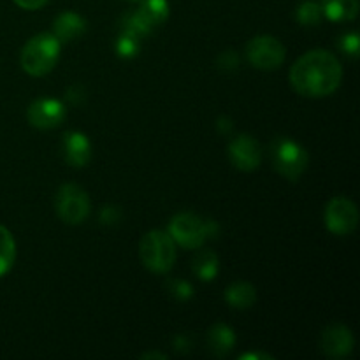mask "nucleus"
<instances>
[{
	"instance_id": "obj_1",
	"label": "nucleus",
	"mask_w": 360,
	"mask_h": 360,
	"mask_svg": "<svg viewBox=\"0 0 360 360\" xmlns=\"http://www.w3.org/2000/svg\"><path fill=\"white\" fill-rule=\"evenodd\" d=\"M288 77L299 95L319 98L327 97L338 90L343 77V69L333 53L326 49H313L295 60Z\"/></svg>"
},
{
	"instance_id": "obj_2",
	"label": "nucleus",
	"mask_w": 360,
	"mask_h": 360,
	"mask_svg": "<svg viewBox=\"0 0 360 360\" xmlns=\"http://www.w3.org/2000/svg\"><path fill=\"white\" fill-rule=\"evenodd\" d=\"M60 56V41L53 34H39L21 49L20 63L27 74L34 77L51 72Z\"/></svg>"
},
{
	"instance_id": "obj_3",
	"label": "nucleus",
	"mask_w": 360,
	"mask_h": 360,
	"mask_svg": "<svg viewBox=\"0 0 360 360\" xmlns=\"http://www.w3.org/2000/svg\"><path fill=\"white\" fill-rule=\"evenodd\" d=\"M167 234L183 248L197 250L204 241L218 234V225L217 221L204 220L195 213H179L169 224Z\"/></svg>"
},
{
	"instance_id": "obj_4",
	"label": "nucleus",
	"mask_w": 360,
	"mask_h": 360,
	"mask_svg": "<svg viewBox=\"0 0 360 360\" xmlns=\"http://www.w3.org/2000/svg\"><path fill=\"white\" fill-rule=\"evenodd\" d=\"M141 262L153 273H167L176 262V243L167 232L151 231L141 239Z\"/></svg>"
},
{
	"instance_id": "obj_5",
	"label": "nucleus",
	"mask_w": 360,
	"mask_h": 360,
	"mask_svg": "<svg viewBox=\"0 0 360 360\" xmlns=\"http://www.w3.org/2000/svg\"><path fill=\"white\" fill-rule=\"evenodd\" d=\"M271 160L283 178L295 181L308 167V151L297 141L278 137L271 144Z\"/></svg>"
},
{
	"instance_id": "obj_6",
	"label": "nucleus",
	"mask_w": 360,
	"mask_h": 360,
	"mask_svg": "<svg viewBox=\"0 0 360 360\" xmlns=\"http://www.w3.org/2000/svg\"><path fill=\"white\" fill-rule=\"evenodd\" d=\"M55 207L58 217L65 224L79 225L90 214V199L88 193L76 183H67L62 185L56 192Z\"/></svg>"
},
{
	"instance_id": "obj_7",
	"label": "nucleus",
	"mask_w": 360,
	"mask_h": 360,
	"mask_svg": "<svg viewBox=\"0 0 360 360\" xmlns=\"http://www.w3.org/2000/svg\"><path fill=\"white\" fill-rule=\"evenodd\" d=\"M246 56L257 69L273 70L283 63L285 46L273 35H257L246 46Z\"/></svg>"
},
{
	"instance_id": "obj_8",
	"label": "nucleus",
	"mask_w": 360,
	"mask_h": 360,
	"mask_svg": "<svg viewBox=\"0 0 360 360\" xmlns=\"http://www.w3.org/2000/svg\"><path fill=\"white\" fill-rule=\"evenodd\" d=\"M326 225L336 236H348L357 229L359 210L347 197L329 200L326 207Z\"/></svg>"
},
{
	"instance_id": "obj_9",
	"label": "nucleus",
	"mask_w": 360,
	"mask_h": 360,
	"mask_svg": "<svg viewBox=\"0 0 360 360\" xmlns=\"http://www.w3.org/2000/svg\"><path fill=\"white\" fill-rule=\"evenodd\" d=\"M28 122L39 130H49L58 127L65 120V105L56 98H37L28 108Z\"/></svg>"
},
{
	"instance_id": "obj_10",
	"label": "nucleus",
	"mask_w": 360,
	"mask_h": 360,
	"mask_svg": "<svg viewBox=\"0 0 360 360\" xmlns=\"http://www.w3.org/2000/svg\"><path fill=\"white\" fill-rule=\"evenodd\" d=\"M229 158L239 171H253L260 165L262 150L260 144L248 134L234 137L229 144Z\"/></svg>"
},
{
	"instance_id": "obj_11",
	"label": "nucleus",
	"mask_w": 360,
	"mask_h": 360,
	"mask_svg": "<svg viewBox=\"0 0 360 360\" xmlns=\"http://www.w3.org/2000/svg\"><path fill=\"white\" fill-rule=\"evenodd\" d=\"M322 350L327 357L333 359H341L350 355V352L354 350V336H352V330L345 326H330L323 330L322 334Z\"/></svg>"
},
{
	"instance_id": "obj_12",
	"label": "nucleus",
	"mask_w": 360,
	"mask_h": 360,
	"mask_svg": "<svg viewBox=\"0 0 360 360\" xmlns=\"http://www.w3.org/2000/svg\"><path fill=\"white\" fill-rule=\"evenodd\" d=\"M63 157L72 167H84L91 158V144L81 132H67L62 141Z\"/></svg>"
},
{
	"instance_id": "obj_13",
	"label": "nucleus",
	"mask_w": 360,
	"mask_h": 360,
	"mask_svg": "<svg viewBox=\"0 0 360 360\" xmlns=\"http://www.w3.org/2000/svg\"><path fill=\"white\" fill-rule=\"evenodd\" d=\"M86 32V21L76 13H62L53 23V35L62 42H72L83 37Z\"/></svg>"
},
{
	"instance_id": "obj_14",
	"label": "nucleus",
	"mask_w": 360,
	"mask_h": 360,
	"mask_svg": "<svg viewBox=\"0 0 360 360\" xmlns=\"http://www.w3.org/2000/svg\"><path fill=\"white\" fill-rule=\"evenodd\" d=\"M207 345L214 357H225L236 345V334L225 323H217L207 333Z\"/></svg>"
},
{
	"instance_id": "obj_15",
	"label": "nucleus",
	"mask_w": 360,
	"mask_h": 360,
	"mask_svg": "<svg viewBox=\"0 0 360 360\" xmlns=\"http://www.w3.org/2000/svg\"><path fill=\"white\" fill-rule=\"evenodd\" d=\"M322 14L333 21H352L359 14V0H320Z\"/></svg>"
},
{
	"instance_id": "obj_16",
	"label": "nucleus",
	"mask_w": 360,
	"mask_h": 360,
	"mask_svg": "<svg viewBox=\"0 0 360 360\" xmlns=\"http://www.w3.org/2000/svg\"><path fill=\"white\" fill-rule=\"evenodd\" d=\"M225 301L236 309L252 308L257 301V290L248 281H236L225 290Z\"/></svg>"
},
{
	"instance_id": "obj_17",
	"label": "nucleus",
	"mask_w": 360,
	"mask_h": 360,
	"mask_svg": "<svg viewBox=\"0 0 360 360\" xmlns=\"http://www.w3.org/2000/svg\"><path fill=\"white\" fill-rule=\"evenodd\" d=\"M120 27H122V32L136 35L137 39H144L155 30V25L139 9L123 14L122 20H120Z\"/></svg>"
},
{
	"instance_id": "obj_18",
	"label": "nucleus",
	"mask_w": 360,
	"mask_h": 360,
	"mask_svg": "<svg viewBox=\"0 0 360 360\" xmlns=\"http://www.w3.org/2000/svg\"><path fill=\"white\" fill-rule=\"evenodd\" d=\"M218 267H220V262L213 250H200L192 260V271L202 281L214 280V276L218 274Z\"/></svg>"
},
{
	"instance_id": "obj_19",
	"label": "nucleus",
	"mask_w": 360,
	"mask_h": 360,
	"mask_svg": "<svg viewBox=\"0 0 360 360\" xmlns=\"http://www.w3.org/2000/svg\"><path fill=\"white\" fill-rule=\"evenodd\" d=\"M16 259V243L13 234L4 225H0V278L7 274Z\"/></svg>"
},
{
	"instance_id": "obj_20",
	"label": "nucleus",
	"mask_w": 360,
	"mask_h": 360,
	"mask_svg": "<svg viewBox=\"0 0 360 360\" xmlns=\"http://www.w3.org/2000/svg\"><path fill=\"white\" fill-rule=\"evenodd\" d=\"M139 11L155 27H158V25H162L167 20L169 4L167 0H141Z\"/></svg>"
},
{
	"instance_id": "obj_21",
	"label": "nucleus",
	"mask_w": 360,
	"mask_h": 360,
	"mask_svg": "<svg viewBox=\"0 0 360 360\" xmlns=\"http://www.w3.org/2000/svg\"><path fill=\"white\" fill-rule=\"evenodd\" d=\"M295 18L304 27H315L322 20V7H320V4L313 2V0H306V2L299 4L297 11H295Z\"/></svg>"
},
{
	"instance_id": "obj_22",
	"label": "nucleus",
	"mask_w": 360,
	"mask_h": 360,
	"mask_svg": "<svg viewBox=\"0 0 360 360\" xmlns=\"http://www.w3.org/2000/svg\"><path fill=\"white\" fill-rule=\"evenodd\" d=\"M139 48L141 39H137L136 35L125 34V32H122L118 41H116V53H118V56H122V58H134V56L139 53Z\"/></svg>"
},
{
	"instance_id": "obj_23",
	"label": "nucleus",
	"mask_w": 360,
	"mask_h": 360,
	"mask_svg": "<svg viewBox=\"0 0 360 360\" xmlns=\"http://www.w3.org/2000/svg\"><path fill=\"white\" fill-rule=\"evenodd\" d=\"M167 290L171 292L178 301H188L193 295V287L185 280H169Z\"/></svg>"
},
{
	"instance_id": "obj_24",
	"label": "nucleus",
	"mask_w": 360,
	"mask_h": 360,
	"mask_svg": "<svg viewBox=\"0 0 360 360\" xmlns=\"http://www.w3.org/2000/svg\"><path fill=\"white\" fill-rule=\"evenodd\" d=\"M341 49H343L347 55L357 56L359 55V35L357 34H347L341 37L340 41Z\"/></svg>"
},
{
	"instance_id": "obj_25",
	"label": "nucleus",
	"mask_w": 360,
	"mask_h": 360,
	"mask_svg": "<svg viewBox=\"0 0 360 360\" xmlns=\"http://www.w3.org/2000/svg\"><path fill=\"white\" fill-rule=\"evenodd\" d=\"M238 65H239L238 55H236L234 51H231V49H227V51L221 53V55L218 56V67H220L221 70H234L238 69Z\"/></svg>"
},
{
	"instance_id": "obj_26",
	"label": "nucleus",
	"mask_w": 360,
	"mask_h": 360,
	"mask_svg": "<svg viewBox=\"0 0 360 360\" xmlns=\"http://www.w3.org/2000/svg\"><path fill=\"white\" fill-rule=\"evenodd\" d=\"M65 97L70 104H83L84 98H86V91H84V88L81 86V84H74V86H70L69 90H67Z\"/></svg>"
},
{
	"instance_id": "obj_27",
	"label": "nucleus",
	"mask_w": 360,
	"mask_h": 360,
	"mask_svg": "<svg viewBox=\"0 0 360 360\" xmlns=\"http://www.w3.org/2000/svg\"><path fill=\"white\" fill-rule=\"evenodd\" d=\"M98 218H101V224H115L120 218V211L115 206H105L101 211V217Z\"/></svg>"
},
{
	"instance_id": "obj_28",
	"label": "nucleus",
	"mask_w": 360,
	"mask_h": 360,
	"mask_svg": "<svg viewBox=\"0 0 360 360\" xmlns=\"http://www.w3.org/2000/svg\"><path fill=\"white\" fill-rule=\"evenodd\" d=\"M49 0H14L16 6H20L21 9H27V11H35V9H41L48 4Z\"/></svg>"
},
{
	"instance_id": "obj_29",
	"label": "nucleus",
	"mask_w": 360,
	"mask_h": 360,
	"mask_svg": "<svg viewBox=\"0 0 360 360\" xmlns=\"http://www.w3.org/2000/svg\"><path fill=\"white\" fill-rule=\"evenodd\" d=\"M186 347H190L188 338H186V336L176 338V340H174V350L176 352H183V354H186V352L190 350V348H186Z\"/></svg>"
},
{
	"instance_id": "obj_30",
	"label": "nucleus",
	"mask_w": 360,
	"mask_h": 360,
	"mask_svg": "<svg viewBox=\"0 0 360 360\" xmlns=\"http://www.w3.org/2000/svg\"><path fill=\"white\" fill-rule=\"evenodd\" d=\"M232 122L229 118H218V130L224 134H229L232 130Z\"/></svg>"
},
{
	"instance_id": "obj_31",
	"label": "nucleus",
	"mask_w": 360,
	"mask_h": 360,
	"mask_svg": "<svg viewBox=\"0 0 360 360\" xmlns=\"http://www.w3.org/2000/svg\"><path fill=\"white\" fill-rule=\"evenodd\" d=\"M239 359H271L269 355H264V354H245L241 355Z\"/></svg>"
},
{
	"instance_id": "obj_32",
	"label": "nucleus",
	"mask_w": 360,
	"mask_h": 360,
	"mask_svg": "<svg viewBox=\"0 0 360 360\" xmlns=\"http://www.w3.org/2000/svg\"><path fill=\"white\" fill-rule=\"evenodd\" d=\"M143 359H160V360H164L165 354H144Z\"/></svg>"
}]
</instances>
